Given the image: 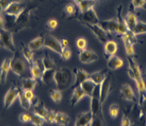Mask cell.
Here are the masks:
<instances>
[{"label": "cell", "mask_w": 146, "mask_h": 126, "mask_svg": "<svg viewBox=\"0 0 146 126\" xmlns=\"http://www.w3.org/2000/svg\"><path fill=\"white\" fill-rule=\"evenodd\" d=\"M21 52H22V55L29 62V64H32L34 62L33 51L28 46H25L24 43H21Z\"/></svg>", "instance_id": "28"}, {"label": "cell", "mask_w": 146, "mask_h": 126, "mask_svg": "<svg viewBox=\"0 0 146 126\" xmlns=\"http://www.w3.org/2000/svg\"><path fill=\"white\" fill-rule=\"evenodd\" d=\"M103 116H93L89 126H105V121Z\"/></svg>", "instance_id": "38"}, {"label": "cell", "mask_w": 146, "mask_h": 126, "mask_svg": "<svg viewBox=\"0 0 146 126\" xmlns=\"http://www.w3.org/2000/svg\"><path fill=\"white\" fill-rule=\"evenodd\" d=\"M145 115H146V111H145Z\"/></svg>", "instance_id": "53"}, {"label": "cell", "mask_w": 146, "mask_h": 126, "mask_svg": "<svg viewBox=\"0 0 146 126\" xmlns=\"http://www.w3.org/2000/svg\"><path fill=\"white\" fill-rule=\"evenodd\" d=\"M43 41H44V38H42L41 36H38V37L34 38L33 40L30 42L28 45V46L32 51L38 50L43 46Z\"/></svg>", "instance_id": "29"}, {"label": "cell", "mask_w": 146, "mask_h": 126, "mask_svg": "<svg viewBox=\"0 0 146 126\" xmlns=\"http://www.w3.org/2000/svg\"><path fill=\"white\" fill-rule=\"evenodd\" d=\"M24 91V90H23ZM24 94L25 96V97L29 100L30 102L33 100V98L35 97V95L33 93V91L32 90H25V91H24Z\"/></svg>", "instance_id": "47"}, {"label": "cell", "mask_w": 146, "mask_h": 126, "mask_svg": "<svg viewBox=\"0 0 146 126\" xmlns=\"http://www.w3.org/2000/svg\"><path fill=\"white\" fill-rule=\"evenodd\" d=\"M96 3L95 0H83L82 3H80L78 7L80 10V13H84L86 10H90L94 7Z\"/></svg>", "instance_id": "31"}, {"label": "cell", "mask_w": 146, "mask_h": 126, "mask_svg": "<svg viewBox=\"0 0 146 126\" xmlns=\"http://www.w3.org/2000/svg\"><path fill=\"white\" fill-rule=\"evenodd\" d=\"M70 122V117L64 112H57L55 115L54 123L60 126H66Z\"/></svg>", "instance_id": "26"}, {"label": "cell", "mask_w": 146, "mask_h": 126, "mask_svg": "<svg viewBox=\"0 0 146 126\" xmlns=\"http://www.w3.org/2000/svg\"><path fill=\"white\" fill-rule=\"evenodd\" d=\"M81 23L83 24V25L87 27L94 33V35H95L96 38H98L102 43H105L106 42L108 41V36H107L106 32L100 26H98V24H89V23L86 22Z\"/></svg>", "instance_id": "7"}, {"label": "cell", "mask_w": 146, "mask_h": 126, "mask_svg": "<svg viewBox=\"0 0 146 126\" xmlns=\"http://www.w3.org/2000/svg\"><path fill=\"white\" fill-rule=\"evenodd\" d=\"M61 59L64 60H68L72 57V51L68 47L64 48L62 53L60 54Z\"/></svg>", "instance_id": "42"}, {"label": "cell", "mask_w": 146, "mask_h": 126, "mask_svg": "<svg viewBox=\"0 0 146 126\" xmlns=\"http://www.w3.org/2000/svg\"><path fill=\"white\" fill-rule=\"evenodd\" d=\"M107 73L108 71L106 70H102L99 71H96L93 74H90L89 79H90L93 82H94L96 85H100L104 81L105 77L107 76Z\"/></svg>", "instance_id": "23"}, {"label": "cell", "mask_w": 146, "mask_h": 126, "mask_svg": "<svg viewBox=\"0 0 146 126\" xmlns=\"http://www.w3.org/2000/svg\"><path fill=\"white\" fill-rule=\"evenodd\" d=\"M111 90V77L107 75L104 81L100 84V102L103 105L107 100Z\"/></svg>", "instance_id": "8"}, {"label": "cell", "mask_w": 146, "mask_h": 126, "mask_svg": "<svg viewBox=\"0 0 146 126\" xmlns=\"http://www.w3.org/2000/svg\"><path fill=\"white\" fill-rule=\"evenodd\" d=\"M76 46L79 49V50H85L86 49V46H87V42L84 38H78L76 41Z\"/></svg>", "instance_id": "41"}, {"label": "cell", "mask_w": 146, "mask_h": 126, "mask_svg": "<svg viewBox=\"0 0 146 126\" xmlns=\"http://www.w3.org/2000/svg\"><path fill=\"white\" fill-rule=\"evenodd\" d=\"M50 96L55 104H60L62 100V93L61 91L58 89H50Z\"/></svg>", "instance_id": "34"}, {"label": "cell", "mask_w": 146, "mask_h": 126, "mask_svg": "<svg viewBox=\"0 0 146 126\" xmlns=\"http://www.w3.org/2000/svg\"><path fill=\"white\" fill-rule=\"evenodd\" d=\"M64 12L67 15H73L76 13V7L72 3L68 4L64 7Z\"/></svg>", "instance_id": "44"}, {"label": "cell", "mask_w": 146, "mask_h": 126, "mask_svg": "<svg viewBox=\"0 0 146 126\" xmlns=\"http://www.w3.org/2000/svg\"><path fill=\"white\" fill-rule=\"evenodd\" d=\"M57 25H58V22L57 20L55 19H50L48 20L47 24H46V27L50 31H54L57 28Z\"/></svg>", "instance_id": "45"}, {"label": "cell", "mask_w": 146, "mask_h": 126, "mask_svg": "<svg viewBox=\"0 0 146 126\" xmlns=\"http://www.w3.org/2000/svg\"><path fill=\"white\" fill-rule=\"evenodd\" d=\"M109 114L112 118H116L119 114V105L117 104H112L109 107Z\"/></svg>", "instance_id": "40"}, {"label": "cell", "mask_w": 146, "mask_h": 126, "mask_svg": "<svg viewBox=\"0 0 146 126\" xmlns=\"http://www.w3.org/2000/svg\"><path fill=\"white\" fill-rule=\"evenodd\" d=\"M60 43H61V46H62V47L65 48V47H68V42L66 38H63L61 40H60Z\"/></svg>", "instance_id": "50"}, {"label": "cell", "mask_w": 146, "mask_h": 126, "mask_svg": "<svg viewBox=\"0 0 146 126\" xmlns=\"http://www.w3.org/2000/svg\"><path fill=\"white\" fill-rule=\"evenodd\" d=\"M133 34L135 35H141V34H145L146 33V23L142 21H137L135 28L133 30Z\"/></svg>", "instance_id": "35"}, {"label": "cell", "mask_w": 146, "mask_h": 126, "mask_svg": "<svg viewBox=\"0 0 146 126\" xmlns=\"http://www.w3.org/2000/svg\"><path fill=\"white\" fill-rule=\"evenodd\" d=\"M127 61L129 63V68L127 70L128 75L136 83L137 88L139 94V104L142 105L146 100L145 83L144 82L139 66L134 59L133 57H127Z\"/></svg>", "instance_id": "1"}, {"label": "cell", "mask_w": 146, "mask_h": 126, "mask_svg": "<svg viewBox=\"0 0 146 126\" xmlns=\"http://www.w3.org/2000/svg\"><path fill=\"white\" fill-rule=\"evenodd\" d=\"M0 46L12 53L16 52V47L14 46L12 33L7 29H0Z\"/></svg>", "instance_id": "4"}, {"label": "cell", "mask_w": 146, "mask_h": 126, "mask_svg": "<svg viewBox=\"0 0 146 126\" xmlns=\"http://www.w3.org/2000/svg\"><path fill=\"white\" fill-rule=\"evenodd\" d=\"M96 84L94 82H93L90 79H86V81L84 82L80 85V87L82 88L83 91L84 92V93L87 96H90L91 97L93 95V92L94 91V88L96 87Z\"/></svg>", "instance_id": "22"}, {"label": "cell", "mask_w": 146, "mask_h": 126, "mask_svg": "<svg viewBox=\"0 0 146 126\" xmlns=\"http://www.w3.org/2000/svg\"><path fill=\"white\" fill-rule=\"evenodd\" d=\"M30 71H31V75L32 79L41 81L42 75L44 71V67L42 65V62L41 60H34V62L30 64Z\"/></svg>", "instance_id": "11"}, {"label": "cell", "mask_w": 146, "mask_h": 126, "mask_svg": "<svg viewBox=\"0 0 146 126\" xmlns=\"http://www.w3.org/2000/svg\"><path fill=\"white\" fill-rule=\"evenodd\" d=\"M130 5L133 7V8L137 9V8H143L146 10V1L145 0H132Z\"/></svg>", "instance_id": "39"}, {"label": "cell", "mask_w": 146, "mask_h": 126, "mask_svg": "<svg viewBox=\"0 0 146 126\" xmlns=\"http://www.w3.org/2000/svg\"><path fill=\"white\" fill-rule=\"evenodd\" d=\"M74 79V73L72 70L63 67L58 70H56L54 74V82L57 86V88L60 91L68 89L72 85Z\"/></svg>", "instance_id": "3"}, {"label": "cell", "mask_w": 146, "mask_h": 126, "mask_svg": "<svg viewBox=\"0 0 146 126\" xmlns=\"http://www.w3.org/2000/svg\"><path fill=\"white\" fill-rule=\"evenodd\" d=\"M37 81L32 78H28V79H23L22 82V90H32L33 91L36 85Z\"/></svg>", "instance_id": "30"}, {"label": "cell", "mask_w": 146, "mask_h": 126, "mask_svg": "<svg viewBox=\"0 0 146 126\" xmlns=\"http://www.w3.org/2000/svg\"><path fill=\"white\" fill-rule=\"evenodd\" d=\"M108 67L111 70H117L123 66V60L117 56H113L108 59Z\"/></svg>", "instance_id": "24"}, {"label": "cell", "mask_w": 146, "mask_h": 126, "mask_svg": "<svg viewBox=\"0 0 146 126\" xmlns=\"http://www.w3.org/2000/svg\"><path fill=\"white\" fill-rule=\"evenodd\" d=\"M55 115H56V112H54V110H49V112L46 114V116L45 117V121L46 122L50 123V124H53V123H54Z\"/></svg>", "instance_id": "43"}, {"label": "cell", "mask_w": 146, "mask_h": 126, "mask_svg": "<svg viewBox=\"0 0 146 126\" xmlns=\"http://www.w3.org/2000/svg\"><path fill=\"white\" fill-rule=\"evenodd\" d=\"M34 112L38 115H40V116L43 117L45 118V117L46 116V114L49 112V110L46 109V107H45L44 103L39 101L37 105L34 106Z\"/></svg>", "instance_id": "32"}, {"label": "cell", "mask_w": 146, "mask_h": 126, "mask_svg": "<svg viewBox=\"0 0 146 126\" xmlns=\"http://www.w3.org/2000/svg\"><path fill=\"white\" fill-rule=\"evenodd\" d=\"M43 46L50 49L52 51H54L60 55L63 50V47L61 46L60 41H59L57 38L51 35H46V37L44 38V41H43Z\"/></svg>", "instance_id": "6"}, {"label": "cell", "mask_w": 146, "mask_h": 126, "mask_svg": "<svg viewBox=\"0 0 146 126\" xmlns=\"http://www.w3.org/2000/svg\"><path fill=\"white\" fill-rule=\"evenodd\" d=\"M31 117H32V115L27 113H21L19 115L20 121L22 123H27L31 121Z\"/></svg>", "instance_id": "46"}, {"label": "cell", "mask_w": 146, "mask_h": 126, "mask_svg": "<svg viewBox=\"0 0 146 126\" xmlns=\"http://www.w3.org/2000/svg\"><path fill=\"white\" fill-rule=\"evenodd\" d=\"M121 126H131L130 125V120L127 115H124L123 117V120H122V123H121Z\"/></svg>", "instance_id": "48"}, {"label": "cell", "mask_w": 146, "mask_h": 126, "mask_svg": "<svg viewBox=\"0 0 146 126\" xmlns=\"http://www.w3.org/2000/svg\"><path fill=\"white\" fill-rule=\"evenodd\" d=\"M25 10V6L19 1H12L10 2L8 7L4 10V13L9 16H13L15 17L18 16Z\"/></svg>", "instance_id": "5"}, {"label": "cell", "mask_w": 146, "mask_h": 126, "mask_svg": "<svg viewBox=\"0 0 146 126\" xmlns=\"http://www.w3.org/2000/svg\"><path fill=\"white\" fill-rule=\"evenodd\" d=\"M79 59L81 63L89 64L98 60V55L94 51L85 49L79 53Z\"/></svg>", "instance_id": "12"}, {"label": "cell", "mask_w": 146, "mask_h": 126, "mask_svg": "<svg viewBox=\"0 0 146 126\" xmlns=\"http://www.w3.org/2000/svg\"><path fill=\"white\" fill-rule=\"evenodd\" d=\"M42 65H43L44 70L55 69V62L50 57L46 56V57H43L42 59Z\"/></svg>", "instance_id": "36"}, {"label": "cell", "mask_w": 146, "mask_h": 126, "mask_svg": "<svg viewBox=\"0 0 146 126\" xmlns=\"http://www.w3.org/2000/svg\"><path fill=\"white\" fill-rule=\"evenodd\" d=\"M98 25L100 26L105 32L108 33H116L118 24L116 19L107 20H99Z\"/></svg>", "instance_id": "14"}, {"label": "cell", "mask_w": 146, "mask_h": 126, "mask_svg": "<svg viewBox=\"0 0 146 126\" xmlns=\"http://www.w3.org/2000/svg\"><path fill=\"white\" fill-rule=\"evenodd\" d=\"M31 115H32V117H31V121L30 122L35 126H42V125L46 121L43 117L40 116L37 113H34L31 114Z\"/></svg>", "instance_id": "37"}, {"label": "cell", "mask_w": 146, "mask_h": 126, "mask_svg": "<svg viewBox=\"0 0 146 126\" xmlns=\"http://www.w3.org/2000/svg\"><path fill=\"white\" fill-rule=\"evenodd\" d=\"M78 19L81 22L89 23L93 24H98L100 20L94 8L86 10L84 13H81V15L78 17Z\"/></svg>", "instance_id": "10"}, {"label": "cell", "mask_w": 146, "mask_h": 126, "mask_svg": "<svg viewBox=\"0 0 146 126\" xmlns=\"http://www.w3.org/2000/svg\"><path fill=\"white\" fill-rule=\"evenodd\" d=\"M121 94L123 97L127 101L130 102H136V96L134 94L133 88L129 84H123L121 86Z\"/></svg>", "instance_id": "19"}, {"label": "cell", "mask_w": 146, "mask_h": 126, "mask_svg": "<svg viewBox=\"0 0 146 126\" xmlns=\"http://www.w3.org/2000/svg\"><path fill=\"white\" fill-rule=\"evenodd\" d=\"M18 99H19L20 103H21V107L25 109V110H29V108L31 107L32 104H31V102L25 97V96L24 94V91L21 89H20L19 95H18Z\"/></svg>", "instance_id": "33"}, {"label": "cell", "mask_w": 146, "mask_h": 126, "mask_svg": "<svg viewBox=\"0 0 146 126\" xmlns=\"http://www.w3.org/2000/svg\"><path fill=\"white\" fill-rule=\"evenodd\" d=\"M10 61H11L10 57L6 58L0 67V83L3 85L7 82L8 73L10 70Z\"/></svg>", "instance_id": "18"}, {"label": "cell", "mask_w": 146, "mask_h": 126, "mask_svg": "<svg viewBox=\"0 0 146 126\" xmlns=\"http://www.w3.org/2000/svg\"><path fill=\"white\" fill-rule=\"evenodd\" d=\"M20 89L21 88L13 85L7 91V92L5 95V97H4V107H5V110H7L9 107H11L12 104L14 103V101L16 100L17 98H18Z\"/></svg>", "instance_id": "9"}, {"label": "cell", "mask_w": 146, "mask_h": 126, "mask_svg": "<svg viewBox=\"0 0 146 126\" xmlns=\"http://www.w3.org/2000/svg\"><path fill=\"white\" fill-rule=\"evenodd\" d=\"M123 41L124 47L126 50L127 56L129 57H134V49H133V43L130 41V39L128 38L127 35L122 36Z\"/></svg>", "instance_id": "25"}, {"label": "cell", "mask_w": 146, "mask_h": 126, "mask_svg": "<svg viewBox=\"0 0 146 126\" xmlns=\"http://www.w3.org/2000/svg\"><path fill=\"white\" fill-rule=\"evenodd\" d=\"M95 1H96V0H95Z\"/></svg>", "instance_id": "54"}, {"label": "cell", "mask_w": 146, "mask_h": 126, "mask_svg": "<svg viewBox=\"0 0 146 126\" xmlns=\"http://www.w3.org/2000/svg\"><path fill=\"white\" fill-rule=\"evenodd\" d=\"M85 96L86 95H85L84 92L83 91V89L80 86H78L76 88H74L71 99H70L71 106H76Z\"/></svg>", "instance_id": "21"}, {"label": "cell", "mask_w": 146, "mask_h": 126, "mask_svg": "<svg viewBox=\"0 0 146 126\" xmlns=\"http://www.w3.org/2000/svg\"><path fill=\"white\" fill-rule=\"evenodd\" d=\"M11 1H9V0H0V5L3 7L4 10L8 7V5L10 4V3Z\"/></svg>", "instance_id": "49"}, {"label": "cell", "mask_w": 146, "mask_h": 126, "mask_svg": "<svg viewBox=\"0 0 146 126\" xmlns=\"http://www.w3.org/2000/svg\"><path fill=\"white\" fill-rule=\"evenodd\" d=\"M56 70L55 69H49V70H44L42 75L41 81L45 84L49 85L51 82L54 81V74H55Z\"/></svg>", "instance_id": "27"}, {"label": "cell", "mask_w": 146, "mask_h": 126, "mask_svg": "<svg viewBox=\"0 0 146 126\" xmlns=\"http://www.w3.org/2000/svg\"><path fill=\"white\" fill-rule=\"evenodd\" d=\"M125 21H126V24H127V26L128 29L130 31H132L133 32V28H135L137 23V18L136 15L134 14V9L133 8V7L130 5V8H129V11L128 13L125 16Z\"/></svg>", "instance_id": "17"}, {"label": "cell", "mask_w": 146, "mask_h": 126, "mask_svg": "<svg viewBox=\"0 0 146 126\" xmlns=\"http://www.w3.org/2000/svg\"><path fill=\"white\" fill-rule=\"evenodd\" d=\"M10 70L17 75L24 79L32 78L30 64L19 52H14L10 61Z\"/></svg>", "instance_id": "2"}, {"label": "cell", "mask_w": 146, "mask_h": 126, "mask_svg": "<svg viewBox=\"0 0 146 126\" xmlns=\"http://www.w3.org/2000/svg\"><path fill=\"white\" fill-rule=\"evenodd\" d=\"M122 10H123V6L120 5L117 8V17H116V20H117L118 28L116 33L123 36V35L127 34L128 31H129V29L127 28V24H126V21L124 20L123 16H122Z\"/></svg>", "instance_id": "13"}, {"label": "cell", "mask_w": 146, "mask_h": 126, "mask_svg": "<svg viewBox=\"0 0 146 126\" xmlns=\"http://www.w3.org/2000/svg\"><path fill=\"white\" fill-rule=\"evenodd\" d=\"M74 75L76 77L75 83L73 85V88H76L78 86H80V85L83 83L86 79H89V75L86 71L83 69H79V68H75L73 70Z\"/></svg>", "instance_id": "15"}, {"label": "cell", "mask_w": 146, "mask_h": 126, "mask_svg": "<svg viewBox=\"0 0 146 126\" xmlns=\"http://www.w3.org/2000/svg\"><path fill=\"white\" fill-rule=\"evenodd\" d=\"M4 13V9L3 8V7L0 5V16L2 17V16H3V13Z\"/></svg>", "instance_id": "51"}, {"label": "cell", "mask_w": 146, "mask_h": 126, "mask_svg": "<svg viewBox=\"0 0 146 126\" xmlns=\"http://www.w3.org/2000/svg\"><path fill=\"white\" fill-rule=\"evenodd\" d=\"M73 1H74V2H75V3L77 4V5H79L80 3H82V2H83V0H73Z\"/></svg>", "instance_id": "52"}, {"label": "cell", "mask_w": 146, "mask_h": 126, "mask_svg": "<svg viewBox=\"0 0 146 126\" xmlns=\"http://www.w3.org/2000/svg\"><path fill=\"white\" fill-rule=\"evenodd\" d=\"M118 50V45L113 40H108L105 43L104 46V52L105 56L107 59H109L110 57L115 56Z\"/></svg>", "instance_id": "20"}, {"label": "cell", "mask_w": 146, "mask_h": 126, "mask_svg": "<svg viewBox=\"0 0 146 126\" xmlns=\"http://www.w3.org/2000/svg\"><path fill=\"white\" fill-rule=\"evenodd\" d=\"M92 117V113L90 110L80 113L76 117L75 126H89L91 122Z\"/></svg>", "instance_id": "16"}]
</instances>
